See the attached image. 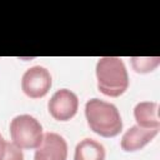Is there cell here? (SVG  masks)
Wrapping results in <instances>:
<instances>
[{
    "label": "cell",
    "mask_w": 160,
    "mask_h": 160,
    "mask_svg": "<svg viewBox=\"0 0 160 160\" xmlns=\"http://www.w3.org/2000/svg\"><path fill=\"white\" fill-rule=\"evenodd\" d=\"M85 116L90 130L102 138H114L122 129V120L118 108L98 98L85 104Z\"/></svg>",
    "instance_id": "1"
},
{
    "label": "cell",
    "mask_w": 160,
    "mask_h": 160,
    "mask_svg": "<svg viewBox=\"0 0 160 160\" xmlns=\"http://www.w3.org/2000/svg\"><path fill=\"white\" fill-rule=\"evenodd\" d=\"M98 89L106 96L118 98L129 88V75L124 61L118 56H104L96 62Z\"/></svg>",
    "instance_id": "2"
},
{
    "label": "cell",
    "mask_w": 160,
    "mask_h": 160,
    "mask_svg": "<svg viewBox=\"0 0 160 160\" xmlns=\"http://www.w3.org/2000/svg\"><path fill=\"white\" fill-rule=\"evenodd\" d=\"M10 136L20 149H36L42 141V126L38 119L29 114L15 116L10 122Z\"/></svg>",
    "instance_id": "3"
},
{
    "label": "cell",
    "mask_w": 160,
    "mask_h": 160,
    "mask_svg": "<svg viewBox=\"0 0 160 160\" xmlns=\"http://www.w3.org/2000/svg\"><path fill=\"white\" fill-rule=\"evenodd\" d=\"M51 84L50 71L40 65L29 68L21 78V90L31 99L44 98L49 92Z\"/></svg>",
    "instance_id": "4"
},
{
    "label": "cell",
    "mask_w": 160,
    "mask_h": 160,
    "mask_svg": "<svg viewBox=\"0 0 160 160\" xmlns=\"http://www.w3.org/2000/svg\"><path fill=\"white\" fill-rule=\"evenodd\" d=\"M79 109V99L75 92L69 89H60L50 98L48 110L58 121H68L72 119Z\"/></svg>",
    "instance_id": "5"
},
{
    "label": "cell",
    "mask_w": 160,
    "mask_h": 160,
    "mask_svg": "<svg viewBox=\"0 0 160 160\" xmlns=\"http://www.w3.org/2000/svg\"><path fill=\"white\" fill-rule=\"evenodd\" d=\"M66 140L56 132H45L41 144L35 150L34 160H66Z\"/></svg>",
    "instance_id": "6"
},
{
    "label": "cell",
    "mask_w": 160,
    "mask_h": 160,
    "mask_svg": "<svg viewBox=\"0 0 160 160\" xmlns=\"http://www.w3.org/2000/svg\"><path fill=\"white\" fill-rule=\"evenodd\" d=\"M159 132V129H144L134 125L125 131L121 138L120 146L124 151H136L149 144Z\"/></svg>",
    "instance_id": "7"
},
{
    "label": "cell",
    "mask_w": 160,
    "mask_h": 160,
    "mask_svg": "<svg viewBox=\"0 0 160 160\" xmlns=\"http://www.w3.org/2000/svg\"><path fill=\"white\" fill-rule=\"evenodd\" d=\"M136 125L144 129H159V105L155 101H140L134 108Z\"/></svg>",
    "instance_id": "8"
},
{
    "label": "cell",
    "mask_w": 160,
    "mask_h": 160,
    "mask_svg": "<svg viewBox=\"0 0 160 160\" xmlns=\"http://www.w3.org/2000/svg\"><path fill=\"white\" fill-rule=\"evenodd\" d=\"M74 160H105V148L99 141L86 138L78 142Z\"/></svg>",
    "instance_id": "9"
},
{
    "label": "cell",
    "mask_w": 160,
    "mask_h": 160,
    "mask_svg": "<svg viewBox=\"0 0 160 160\" xmlns=\"http://www.w3.org/2000/svg\"><path fill=\"white\" fill-rule=\"evenodd\" d=\"M130 62L132 69L139 72V74H148L154 71L159 64H160V58L159 56H148V58H139V56H132L130 58Z\"/></svg>",
    "instance_id": "10"
},
{
    "label": "cell",
    "mask_w": 160,
    "mask_h": 160,
    "mask_svg": "<svg viewBox=\"0 0 160 160\" xmlns=\"http://www.w3.org/2000/svg\"><path fill=\"white\" fill-rule=\"evenodd\" d=\"M2 160H24L22 149L18 148L14 142H6V150Z\"/></svg>",
    "instance_id": "11"
},
{
    "label": "cell",
    "mask_w": 160,
    "mask_h": 160,
    "mask_svg": "<svg viewBox=\"0 0 160 160\" xmlns=\"http://www.w3.org/2000/svg\"><path fill=\"white\" fill-rule=\"evenodd\" d=\"M6 142L5 139L2 138V135L0 134V160H2L4 155H5V150H6Z\"/></svg>",
    "instance_id": "12"
}]
</instances>
